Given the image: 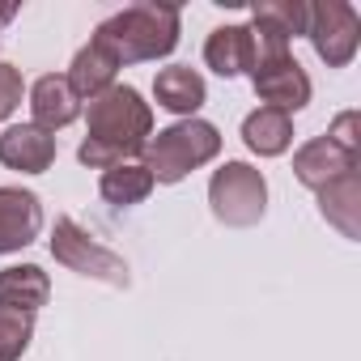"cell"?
<instances>
[{"mask_svg":"<svg viewBox=\"0 0 361 361\" xmlns=\"http://www.w3.org/2000/svg\"><path fill=\"white\" fill-rule=\"evenodd\" d=\"M90 136L81 140L77 157L90 170H111L119 161H136L153 136V106L132 85H111L106 94L90 98L85 106Z\"/></svg>","mask_w":361,"mask_h":361,"instance_id":"cell-1","label":"cell"},{"mask_svg":"<svg viewBox=\"0 0 361 361\" xmlns=\"http://www.w3.org/2000/svg\"><path fill=\"white\" fill-rule=\"evenodd\" d=\"M178 30H183V18L174 5H128L94 30V43L106 47L111 60L123 68L170 56L178 47Z\"/></svg>","mask_w":361,"mask_h":361,"instance_id":"cell-2","label":"cell"},{"mask_svg":"<svg viewBox=\"0 0 361 361\" xmlns=\"http://www.w3.org/2000/svg\"><path fill=\"white\" fill-rule=\"evenodd\" d=\"M221 153V132L209 119H178L149 136L145 145V170L153 174V183H183V178L200 166H209Z\"/></svg>","mask_w":361,"mask_h":361,"instance_id":"cell-3","label":"cell"},{"mask_svg":"<svg viewBox=\"0 0 361 361\" xmlns=\"http://www.w3.org/2000/svg\"><path fill=\"white\" fill-rule=\"evenodd\" d=\"M209 209L221 226L247 230L268 213V178L247 161H226L209 178Z\"/></svg>","mask_w":361,"mask_h":361,"instance_id":"cell-4","label":"cell"},{"mask_svg":"<svg viewBox=\"0 0 361 361\" xmlns=\"http://www.w3.org/2000/svg\"><path fill=\"white\" fill-rule=\"evenodd\" d=\"M51 255L56 264H64L68 272L77 276H90V281H102V285H115V289H128V264L102 247L94 234H85L73 217H56V230H51Z\"/></svg>","mask_w":361,"mask_h":361,"instance_id":"cell-5","label":"cell"},{"mask_svg":"<svg viewBox=\"0 0 361 361\" xmlns=\"http://www.w3.org/2000/svg\"><path fill=\"white\" fill-rule=\"evenodd\" d=\"M306 39L327 68H344L353 64L361 43V18L344 0H319V5H306Z\"/></svg>","mask_w":361,"mask_h":361,"instance_id":"cell-6","label":"cell"},{"mask_svg":"<svg viewBox=\"0 0 361 361\" xmlns=\"http://www.w3.org/2000/svg\"><path fill=\"white\" fill-rule=\"evenodd\" d=\"M251 85H255V94L272 106V111H302L306 102H310V94H314V85H310V77H306V68L293 60V56H281V60H268V64H255L251 73Z\"/></svg>","mask_w":361,"mask_h":361,"instance_id":"cell-7","label":"cell"},{"mask_svg":"<svg viewBox=\"0 0 361 361\" xmlns=\"http://www.w3.org/2000/svg\"><path fill=\"white\" fill-rule=\"evenodd\" d=\"M43 230V200L26 188H0V255L22 251Z\"/></svg>","mask_w":361,"mask_h":361,"instance_id":"cell-8","label":"cell"},{"mask_svg":"<svg viewBox=\"0 0 361 361\" xmlns=\"http://www.w3.org/2000/svg\"><path fill=\"white\" fill-rule=\"evenodd\" d=\"M56 161V136L35 128V123H13L0 132V166L22 170V174H43Z\"/></svg>","mask_w":361,"mask_h":361,"instance_id":"cell-9","label":"cell"},{"mask_svg":"<svg viewBox=\"0 0 361 361\" xmlns=\"http://www.w3.org/2000/svg\"><path fill=\"white\" fill-rule=\"evenodd\" d=\"M353 170H357V157L336 149L327 136H314V140H306L293 153V174H298V183L310 188V192H323L327 183H336V178H344Z\"/></svg>","mask_w":361,"mask_h":361,"instance_id":"cell-10","label":"cell"},{"mask_svg":"<svg viewBox=\"0 0 361 361\" xmlns=\"http://www.w3.org/2000/svg\"><path fill=\"white\" fill-rule=\"evenodd\" d=\"M153 98H157L161 111H170L178 119H196V111L209 98V85L192 64H170L153 77Z\"/></svg>","mask_w":361,"mask_h":361,"instance_id":"cell-11","label":"cell"},{"mask_svg":"<svg viewBox=\"0 0 361 361\" xmlns=\"http://www.w3.org/2000/svg\"><path fill=\"white\" fill-rule=\"evenodd\" d=\"M30 123L35 128H43V132H60V128H68L77 115H81V98L73 94V85H68V77H56V73H47V77H39L35 85H30Z\"/></svg>","mask_w":361,"mask_h":361,"instance_id":"cell-12","label":"cell"},{"mask_svg":"<svg viewBox=\"0 0 361 361\" xmlns=\"http://www.w3.org/2000/svg\"><path fill=\"white\" fill-rule=\"evenodd\" d=\"M314 196H319L323 221L336 226L348 243H357V238H361V174L353 170V174L336 178V183H327V188L314 192Z\"/></svg>","mask_w":361,"mask_h":361,"instance_id":"cell-13","label":"cell"},{"mask_svg":"<svg viewBox=\"0 0 361 361\" xmlns=\"http://www.w3.org/2000/svg\"><path fill=\"white\" fill-rule=\"evenodd\" d=\"M51 298V281L39 264H13L0 268V306L22 310V314H39Z\"/></svg>","mask_w":361,"mask_h":361,"instance_id":"cell-14","label":"cell"},{"mask_svg":"<svg viewBox=\"0 0 361 361\" xmlns=\"http://www.w3.org/2000/svg\"><path fill=\"white\" fill-rule=\"evenodd\" d=\"M115 73H119V64L111 60V51L90 39V43L73 56V64H68V85H73V94H77L81 102H90V98H98V94H106V90L115 85Z\"/></svg>","mask_w":361,"mask_h":361,"instance_id":"cell-15","label":"cell"},{"mask_svg":"<svg viewBox=\"0 0 361 361\" xmlns=\"http://www.w3.org/2000/svg\"><path fill=\"white\" fill-rule=\"evenodd\" d=\"M204 64L217 77H243L251 68V30L247 26H217L204 43Z\"/></svg>","mask_w":361,"mask_h":361,"instance_id":"cell-16","label":"cell"},{"mask_svg":"<svg viewBox=\"0 0 361 361\" xmlns=\"http://www.w3.org/2000/svg\"><path fill=\"white\" fill-rule=\"evenodd\" d=\"M243 145L259 157H281L289 145H293V119L285 111H272V106H259L243 119Z\"/></svg>","mask_w":361,"mask_h":361,"instance_id":"cell-17","label":"cell"},{"mask_svg":"<svg viewBox=\"0 0 361 361\" xmlns=\"http://www.w3.org/2000/svg\"><path fill=\"white\" fill-rule=\"evenodd\" d=\"M153 188H157V183H153V174L145 170V161H119V166L102 170V178H98L102 200L115 204V209H128V204L149 200Z\"/></svg>","mask_w":361,"mask_h":361,"instance_id":"cell-18","label":"cell"},{"mask_svg":"<svg viewBox=\"0 0 361 361\" xmlns=\"http://www.w3.org/2000/svg\"><path fill=\"white\" fill-rule=\"evenodd\" d=\"M251 30L293 43L298 35H306V0H259L251 9Z\"/></svg>","mask_w":361,"mask_h":361,"instance_id":"cell-19","label":"cell"},{"mask_svg":"<svg viewBox=\"0 0 361 361\" xmlns=\"http://www.w3.org/2000/svg\"><path fill=\"white\" fill-rule=\"evenodd\" d=\"M35 340V314L0 306V361H22Z\"/></svg>","mask_w":361,"mask_h":361,"instance_id":"cell-20","label":"cell"},{"mask_svg":"<svg viewBox=\"0 0 361 361\" xmlns=\"http://www.w3.org/2000/svg\"><path fill=\"white\" fill-rule=\"evenodd\" d=\"M327 140H331L336 149H344L348 157H357V161H361V115H357V111H340V115L331 119Z\"/></svg>","mask_w":361,"mask_h":361,"instance_id":"cell-21","label":"cell"},{"mask_svg":"<svg viewBox=\"0 0 361 361\" xmlns=\"http://www.w3.org/2000/svg\"><path fill=\"white\" fill-rule=\"evenodd\" d=\"M22 94H26V81H22V68L0 60V123H5L18 106H22Z\"/></svg>","mask_w":361,"mask_h":361,"instance_id":"cell-22","label":"cell"},{"mask_svg":"<svg viewBox=\"0 0 361 361\" xmlns=\"http://www.w3.org/2000/svg\"><path fill=\"white\" fill-rule=\"evenodd\" d=\"M18 18V5H0V26H9Z\"/></svg>","mask_w":361,"mask_h":361,"instance_id":"cell-23","label":"cell"}]
</instances>
